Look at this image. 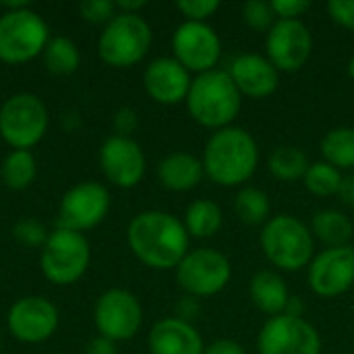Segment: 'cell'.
Listing matches in <instances>:
<instances>
[{"mask_svg":"<svg viewBox=\"0 0 354 354\" xmlns=\"http://www.w3.org/2000/svg\"><path fill=\"white\" fill-rule=\"evenodd\" d=\"M127 241L139 261L153 270L176 268L189 249V232L168 212H141L127 228Z\"/></svg>","mask_w":354,"mask_h":354,"instance_id":"6da1fadb","label":"cell"},{"mask_svg":"<svg viewBox=\"0 0 354 354\" xmlns=\"http://www.w3.org/2000/svg\"><path fill=\"white\" fill-rule=\"evenodd\" d=\"M259 149L255 139L239 127H226L212 135L203 151L205 174L222 185L234 187L255 174Z\"/></svg>","mask_w":354,"mask_h":354,"instance_id":"7a4b0ae2","label":"cell"},{"mask_svg":"<svg viewBox=\"0 0 354 354\" xmlns=\"http://www.w3.org/2000/svg\"><path fill=\"white\" fill-rule=\"evenodd\" d=\"M189 114L207 129H226L241 110V91L226 71L201 73L187 95Z\"/></svg>","mask_w":354,"mask_h":354,"instance_id":"3957f363","label":"cell"},{"mask_svg":"<svg viewBox=\"0 0 354 354\" xmlns=\"http://www.w3.org/2000/svg\"><path fill=\"white\" fill-rule=\"evenodd\" d=\"M0 15V60L6 64H23L39 56L50 41L46 21L27 4H6Z\"/></svg>","mask_w":354,"mask_h":354,"instance_id":"277c9868","label":"cell"},{"mask_svg":"<svg viewBox=\"0 0 354 354\" xmlns=\"http://www.w3.org/2000/svg\"><path fill=\"white\" fill-rule=\"evenodd\" d=\"M261 249L266 257L286 272H299L313 257V236L295 216L280 214L266 222L261 230Z\"/></svg>","mask_w":354,"mask_h":354,"instance_id":"5b68a950","label":"cell"},{"mask_svg":"<svg viewBox=\"0 0 354 354\" xmlns=\"http://www.w3.org/2000/svg\"><path fill=\"white\" fill-rule=\"evenodd\" d=\"M151 46V27L141 15L118 12L97 39L100 58L116 68L137 64Z\"/></svg>","mask_w":354,"mask_h":354,"instance_id":"8992f818","label":"cell"},{"mask_svg":"<svg viewBox=\"0 0 354 354\" xmlns=\"http://www.w3.org/2000/svg\"><path fill=\"white\" fill-rule=\"evenodd\" d=\"M91 251L81 232L56 228L41 247V274L58 286L75 284L89 268Z\"/></svg>","mask_w":354,"mask_h":354,"instance_id":"52a82bcc","label":"cell"},{"mask_svg":"<svg viewBox=\"0 0 354 354\" xmlns=\"http://www.w3.org/2000/svg\"><path fill=\"white\" fill-rule=\"evenodd\" d=\"M48 108L33 93H15L0 108V137L12 149H31L48 131Z\"/></svg>","mask_w":354,"mask_h":354,"instance_id":"ba28073f","label":"cell"},{"mask_svg":"<svg viewBox=\"0 0 354 354\" xmlns=\"http://www.w3.org/2000/svg\"><path fill=\"white\" fill-rule=\"evenodd\" d=\"M259 354H319L322 338L317 330L297 315H276L259 332Z\"/></svg>","mask_w":354,"mask_h":354,"instance_id":"9c48e42d","label":"cell"},{"mask_svg":"<svg viewBox=\"0 0 354 354\" xmlns=\"http://www.w3.org/2000/svg\"><path fill=\"white\" fill-rule=\"evenodd\" d=\"M110 209V193L104 185L87 180L71 187L58 205V226L83 232L97 226Z\"/></svg>","mask_w":354,"mask_h":354,"instance_id":"30bf717a","label":"cell"},{"mask_svg":"<svg viewBox=\"0 0 354 354\" xmlns=\"http://www.w3.org/2000/svg\"><path fill=\"white\" fill-rule=\"evenodd\" d=\"M93 322L100 336L112 342H122L139 332L143 311L133 292L124 288H110L97 299Z\"/></svg>","mask_w":354,"mask_h":354,"instance_id":"8fae6325","label":"cell"},{"mask_svg":"<svg viewBox=\"0 0 354 354\" xmlns=\"http://www.w3.org/2000/svg\"><path fill=\"white\" fill-rule=\"evenodd\" d=\"M228 259L214 249H197L176 266V282L193 297L218 295L230 280Z\"/></svg>","mask_w":354,"mask_h":354,"instance_id":"7c38bea8","label":"cell"},{"mask_svg":"<svg viewBox=\"0 0 354 354\" xmlns=\"http://www.w3.org/2000/svg\"><path fill=\"white\" fill-rule=\"evenodd\" d=\"M174 58L187 68L195 73L214 71L220 60L222 44L218 33L199 21H185L172 35Z\"/></svg>","mask_w":354,"mask_h":354,"instance_id":"4fadbf2b","label":"cell"},{"mask_svg":"<svg viewBox=\"0 0 354 354\" xmlns=\"http://www.w3.org/2000/svg\"><path fill=\"white\" fill-rule=\"evenodd\" d=\"M268 60L278 71L295 73L305 66L313 50V37L299 19H280L266 37Z\"/></svg>","mask_w":354,"mask_h":354,"instance_id":"5bb4252c","label":"cell"},{"mask_svg":"<svg viewBox=\"0 0 354 354\" xmlns=\"http://www.w3.org/2000/svg\"><path fill=\"white\" fill-rule=\"evenodd\" d=\"M6 326L19 342L37 344L56 332L58 309L44 297H23L10 307Z\"/></svg>","mask_w":354,"mask_h":354,"instance_id":"9a60e30c","label":"cell"},{"mask_svg":"<svg viewBox=\"0 0 354 354\" xmlns=\"http://www.w3.org/2000/svg\"><path fill=\"white\" fill-rule=\"evenodd\" d=\"M354 284V249L351 245L322 251L309 266V286L324 299L338 297Z\"/></svg>","mask_w":354,"mask_h":354,"instance_id":"2e32d148","label":"cell"},{"mask_svg":"<svg viewBox=\"0 0 354 354\" xmlns=\"http://www.w3.org/2000/svg\"><path fill=\"white\" fill-rule=\"evenodd\" d=\"M100 166L112 185L133 189L145 174V156L135 139L112 135L100 149Z\"/></svg>","mask_w":354,"mask_h":354,"instance_id":"e0dca14e","label":"cell"},{"mask_svg":"<svg viewBox=\"0 0 354 354\" xmlns=\"http://www.w3.org/2000/svg\"><path fill=\"white\" fill-rule=\"evenodd\" d=\"M191 83L193 81L189 77V71L176 58H156L153 62H149L143 75L145 91L151 100L164 106L187 100Z\"/></svg>","mask_w":354,"mask_h":354,"instance_id":"ac0fdd59","label":"cell"},{"mask_svg":"<svg viewBox=\"0 0 354 354\" xmlns=\"http://www.w3.org/2000/svg\"><path fill=\"white\" fill-rule=\"evenodd\" d=\"M230 79L249 97H268L278 87V68L259 54H243L232 60Z\"/></svg>","mask_w":354,"mask_h":354,"instance_id":"d6986e66","label":"cell"},{"mask_svg":"<svg viewBox=\"0 0 354 354\" xmlns=\"http://www.w3.org/2000/svg\"><path fill=\"white\" fill-rule=\"evenodd\" d=\"M151 354H203L205 346L199 332L180 317L160 319L149 332Z\"/></svg>","mask_w":354,"mask_h":354,"instance_id":"ffe728a7","label":"cell"},{"mask_svg":"<svg viewBox=\"0 0 354 354\" xmlns=\"http://www.w3.org/2000/svg\"><path fill=\"white\" fill-rule=\"evenodd\" d=\"M203 162L191 153H170L158 166V178L168 191H189L203 178Z\"/></svg>","mask_w":354,"mask_h":354,"instance_id":"44dd1931","label":"cell"},{"mask_svg":"<svg viewBox=\"0 0 354 354\" xmlns=\"http://www.w3.org/2000/svg\"><path fill=\"white\" fill-rule=\"evenodd\" d=\"M249 295H251V301L253 305L268 313V315H282L288 307V288L282 280V276H278L276 272L272 270H263L259 274H255L251 278V284H249Z\"/></svg>","mask_w":354,"mask_h":354,"instance_id":"7402d4cb","label":"cell"},{"mask_svg":"<svg viewBox=\"0 0 354 354\" xmlns=\"http://www.w3.org/2000/svg\"><path fill=\"white\" fill-rule=\"evenodd\" d=\"M313 232L328 247H344L353 239V222L338 209H322L313 216Z\"/></svg>","mask_w":354,"mask_h":354,"instance_id":"603a6c76","label":"cell"},{"mask_svg":"<svg viewBox=\"0 0 354 354\" xmlns=\"http://www.w3.org/2000/svg\"><path fill=\"white\" fill-rule=\"evenodd\" d=\"M41 56H44L46 68L52 75H60V77L73 75L79 68V62H81L79 48L75 46L73 39H68L64 35L50 37V41L46 44Z\"/></svg>","mask_w":354,"mask_h":354,"instance_id":"cb8c5ba5","label":"cell"},{"mask_svg":"<svg viewBox=\"0 0 354 354\" xmlns=\"http://www.w3.org/2000/svg\"><path fill=\"white\" fill-rule=\"evenodd\" d=\"M185 228L197 239L214 236L222 228V209L209 199H197L185 214Z\"/></svg>","mask_w":354,"mask_h":354,"instance_id":"d4e9b609","label":"cell"},{"mask_svg":"<svg viewBox=\"0 0 354 354\" xmlns=\"http://www.w3.org/2000/svg\"><path fill=\"white\" fill-rule=\"evenodd\" d=\"M35 172H37L35 158L27 149H12L0 166V176L4 185L12 191L27 189L33 183Z\"/></svg>","mask_w":354,"mask_h":354,"instance_id":"484cf974","label":"cell"},{"mask_svg":"<svg viewBox=\"0 0 354 354\" xmlns=\"http://www.w3.org/2000/svg\"><path fill=\"white\" fill-rule=\"evenodd\" d=\"M322 153L328 164L338 170L354 168V129L338 127L332 129L322 141Z\"/></svg>","mask_w":354,"mask_h":354,"instance_id":"4316f807","label":"cell"},{"mask_svg":"<svg viewBox=\"0 0 354 354\" xmlns=\"http://www.w3.org/2000/svg\"><path fill=\"white\" fill-rule=\"evenodd\" d=\"M270 172L286 183L305 178L307 170H309V160L307 156L292 145H280L272 151L270 160H268Z\"/></svg>","mask_w":354,"mask_h":354,"instance_id":"83f0119b","label":"cell"},{"mask_svg":"<svg viewBox=\"0 0 354 354\" xmlns=\"http://www.w3.org/2000/svg\"><path fill=\"white\" fill-rule=\"evenodd\" d=\"M234 212L247 224H261L270 216V197L255 187H245L234 197Z\"/></svg>","mask_w":354,"mask_h":354,"instance_id":"f1b7e54d","label":"cell"},{"mask_svg":"<svg viewBox=\"0 0 354 354\" xmlns=\"http://www.w3.org/2000/svg\"><path fill=\"white\" fill-rule=\"evenodd\" d=\"M342 183V174L338 168H334L328 162H315L309 164V170L305 174V187L317 195V197H332L338 195Z\"/></svg>","mask_w":354,"mask_h":354,"instance_id":"f546056e","label":"cell"},{"mask_svg":"<svg viewBox=\"0 0 354 354\" xmlns=\"http://www.w3.org/2000/svg\"><path fill=\"white\" fill-rule=\"evenodd\" d=\"M243 17H245V23L251 29H257V31H270L274 27V19H276V15L272 10V4L263 2V0L245 2Z\"/></svg>","mask_w":354,"mask_h":354,"instance_id":"4dcf8cb0","label":"cell"},{"mask_svg":"<svg viewBox=\"0 0 354 354\" xmlns=\"http://www.w3.org/2000/svg\"><path fill=\"white\" fill-rule=\"evenodd\" d=\"M12 236L19 243L27 245V247H39V245L44 247L50 234L46 232V228L39 222H35V220H21L19 224H15Z\"/></svg>","mask_w":354,"mask_h":354,"instance_id":"1f68e13d","label":"cell"},{"mask_svg":"<svg viewBox=\"0 0 354 354\" xmlns=\"http://www.w3.org/2000/svg\"><path fill=\"white\" fill-rule=\"evenodd\" d=\"M116 4L110 0H85L79 4V12L89 23H110L114 19Z\"/></svg>","mask_w":354,"mask_h":354,"instance_id":"d6a6232c","label":"cell"},{"mask_svg":"<svg viewBox=\"0 0 354 354\" xmlns=\"http://www.w3.org/2000/svg\"><path fill=\"white\" fill-rule=\"evenodd\" d=\"M176 8H178L189 21H199V23H203V19L212 17V15L220 8V2H218V0H180V2H176Z\"/></svg>","mask_w":354,"mask_h":354,"instance_id":"836d02e7","label":"cell"},{"mask_svg":"<svg viewBox=\"0 0 354 354\" xmlns=\"http://www.w3.org/2000/svg\"><path fill=\"white\" fill-rule=\"evenodd\" d=\"M272 10L280 19H297L311 8L309 0H272Z\"/></svg>","mask_w":354,"mask_h":354,"instance_id":"e575fe53","label":"cell"},{"mask_svg":"<svg viewBox=\"0 0 354 354\" xmlns=\"http://www.w3.org/2000/svg\"><path fill=\"white\" fill-rule=\"evenodd\" d=\"M328 12L338 25L354 29V0H332L328 2Z\"/></svg>","mask_w":354,"mask_h":354,"instance_id":"d590c367","label":"cell"},{"mask_svg":"<svg viewBox=\"0 0 354 354\" xmlns=\"http://www.w3.org/2000/svg\"><path fill=\"white\" fill-rule=\"evenodd\" d=\"M114 129L116 135L129 137L137 129V112L133 108H120L114 116Z\"/></svg>","mask_w":354,"mask_h":354,"instance_id":"8d00e7d4","label":"cell"},{"mask_svg":"<svg viewBox=\"0 0 354 354\" xmlns=\"http://www.w3.org/2000/svg\"><path fill=\"white\" fill-rule=\"evenodd\" d=\"M203 354H247L245 348L234 340H216L209 346H205Z\"/></svg>","mask_w":354,"mask_h":354,"instance_id":"74e56055","label":"cell"},{"mask_svg":"<svg viewBox=\"0 0 354 354\" xmlns=\"http://www.w3.org/2000/svg\"><path fill=\"white\" fill-rule=\"evenodd\" d=\"M85 354H116V342H112L104 336H97V338L89 340Z\"/></svg>","mask_w":354,"mask_h":354,"instance_id":"f35d334b","label":"cell"},{"mask_svg":"<svg viewBox=\"0 0 354 354\" xmlns=\"http://www.w3.org/2000/svg\"><path fill=\"white\" fill-rule=\"evenodd\" d=\"M338 195H340V199H342L346 205L354 207V174H346V176H342V183H340Z\"/></svg>","mask_w":354,"mask_h":354,"instance_id":"ab89813d","label":"cell"},{"mask_svg":"<svg viewBox=\"0 0 354 354\" xmlns=\"http://www.w3.org/2000/svg\"><path fill=\"white\" fill-rule=\"evenodd\" d=\"M197 311H199V307H197L195 299H185V303L180 305V319L187 322V317H195Z\"/></svg>","mask_w":354,"mask_h":354,"instance_id":"60d3db41","label":"cell"},{"mask_svg":"<svg viewBox=\"0 0 354 354\" xmlns=\"http://www.w3.org/2000/svg\"><path fill=\"white\" fill-rule=\"evenodd\" d=\"M116 8H120V12H129V15H135V10L143 8L145 2L143 0H135V2H127V0H120V2H114Z\"/></svg>","mask_w":354,"mask_h":354,"instance_id":"b9f144b4","label":"cell"},{"mask_svg":"<svg viewBox=\"0 0 354 354\" xmlns=\"http://www.w3.org/2000/svg\"><path fill=\"white\" fill-rule=\"evenodd\" d=\"M348 77L351 79H354V56L348 60Z\"/></svg>","mask_w":354,"mask_h":354,"instance_id":"7bdbcfd3","label":"cell"}]
</instances>
